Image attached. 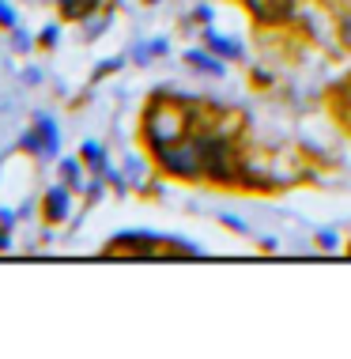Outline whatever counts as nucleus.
<instances>
[{
    "instance_id": "7ed1b4c3",
    "label": "nucleus",
    "mask_w": 351,
    "mask_h": 359,
    "mask_svg": "<svg viewBox=\"0 0 351 359\" xmlns=\"http://www.w3.org/2000/svg\"><path fill=\"white\" fill-rule=\"evenodd\" d=\"M170 238H159L151 231H125V235H113L106 242L102 254L106 257H159V250L167 246Z\"/></svg>"
},
{
    "instance_id": "2eb2a0df",
    "label": "nucleus",
    "mask_w": 351,
    "mask_h": 359,
    "mask_svg": "<svg viewBox=\"0 0 351 359\" xmlns=\"http://www.w3.org/2000/svg\"><path fill=\"white\" fill-rule=\"evenodd\" d=\"M121 65H125V57H110V61H102L99 69H95V80H106V76H110V72H117Z\"/></svg>"
},
{
    "instance_id": "f8f14e48",
    "label": "nucleus",
    "mask_w": 351,
    "mask_h": 359,
    "mask_svg": "<svg viewBox=\"0 0 351 359\" xmlns=\"http://www.w3.org/2000/svg\"><path fill=\"white\" fill-rule=\"evenodd\" d=\"M19 83H23V87H42L46 76H42L38 65H23V69H19Z\"/></svg>"
},
{
    "instance_id": "423d86ee",
    "label": "nucleus",
    "mask_w": 351,
    "mask_h": 359,
    "mask_svg": "<svg viewBox=\"0 0 351 359\" xmlns=\"http://www.w3.org/2000/svg\"><path fill=\"white\" fill-rule=\"evenodd\" d=\"M113 23V12H110V8H99V12H91V15H87L83 19V23H76V27H80V34H83V42H95V38H99L102 31H106V27H110Z\"/></svg>"
},
{
    "instance_id": "f3484780",
    "label": "nucleus",
    "mask_w": 351,
    "mask_h": 359,
    "mask_svg": "<svg viewBox=\"0 0 351 359\" xmlns=\"http://www.w3.org/2000/svg\"><path fill=\"white\" fill-rule=\"evenodd\" d=\"M12 250V227H0V254Z\"/></svg>"
},
{
    "instance_id": "4468645a",
    "label": "nucleus",
    "mask_w": 351,
    "mask_h": 359,
    "mask_svg": "<svg viewBox=\"0 0 351 359\" xmlns=\"http://www.w3.org/2000/svg\"><path fill=\"white\" fill-rule=\"evenodd\" d=\"M12 27H19V15H15L12 0H0V31H12Z\"/></svg>"
},
{
    "instance_id": "f03ea898",
    "label": "nucleus",
    "mask_w": 351,
    "mask_h": 359,
    "mask_svg": "<svg viewBox=\"0 0 351 359\" xmlns=\"http://www.w3.org/2000/svg\"><path fill=\"white\" fill-rule=\"evenodd\" d=\"M19 151L34 155V159H57V151H61V129H57V121L50 114H34L31 118V125L19 137Z\"/></svg>"
},
{
    "instance_id": "1a4fd4ad",
    "label": "nucleus",
    "mask_w": 351,
    "mask_h": 359,
    "mask_svg": "<svg viewBox=\"0 0 351 359\" xmlns=\"http://www.w3.org/2000/svg\"><path fill=\"white\" fill-rule=\"evenodd\" d=\"M34 42H38V50H57V46H61V23H46L42 31L34 34Z\"/></svg>"
},
{
    "instance_id": "6e6552de",
    "label": "nucleus",
    "mask_w": 351,
    "mask_h": 359,
    "mask_svg": "<svg viewBox=\"0 0 351 359\" xmlns=\"http://www.w3.org/2000/svg\"><path fill=\"white\" fill-rule=\"evenodd\" d=\"M83 159H80V155H76V159H61V163H57V182H64V186L68 189H83Z\"/></svg>"
},
{
    "instance_id": "a211bd4d",
    "label": "nucleus",
    "mask_w": 351,
    "mask_h": 359,
    "mask_svg": "<svg viewBox=\"0 0 351 359\" xmlns=\"http://www.w3.org/2000/svg\"><path fill=\"white\" fill-rule=\"evenodd\" d=\"M144 4H155V0H144Z\"/></svg>"
},
{
    "instance_id": "9b49d317",
    "label": "nucleus",
    "mask_w": 351,
    "mask_h": 359,
    "mask_svg": "<svg viewBox=\"0 0 351 359\" xmlns=\"http://www.w3.org/2000/svg\"><path fill=\"white\" fill-rule=\"evenodd\" d=\"M204 42H208V50H216V53H227V57H242V50L230 42V38H219L216 31H204Z\"/></svg>"
},
{
    "instance_id": "f257e3e1",
    "label": "nucleus",
    "mask_w": 351,
    "mask_h": 359,
    "mask_svg": "<svg viewBox=\"0 0 351 359\" xmlns=\"http://www.w3.org/2000/svg\"><path fill=\"white\" fill-rule=\"evenodd\" d=\"M185 133H189V118H185V110H181L178 102L155 99L148 106V114H144V140L151 144V151L185 140Z\"/></svg>"
},
{
    "instance_id": "ddd939ff",
    "label": "nucleus",
    "mask_w": 351,
    "mask_h": 359,
    "mask_svg": "<svg viewBox=\"0 0 351 359\" xmlns=\"http://www.w3.org/2000/svg\"><path fill=\"white\" fill-rule=\"evenodd\" d=\"M185 61L197 65V69H204V72H212V76H219V72H223V69H219V61H212V57H204V53H197V50L185 53Z\"/></svg>"
},
{
    "instance_id": "dca6fc26",
    "label": "nucleus",
    "mask_w": 351,
    "mask_h": 359,
    "mask_svg": "<svg viewBox=\"0 0 351 359\" xmlns=\"http://www.w3.org/2000/svg\"><path fill=\"white\" fill-rule=\"evenodd\" d=\"M19 219H23V216H19V208H0V227H12L15 231Z\"/></svg>"
},
{
    "instance_id": "0eeeda50",
    "label": "nucleus",
    "mask_w": 351,
    "mask_h": 359,
    "mask_svg": "<svg viewBox=\"0 0 351 359\" xmlns=\"http://www.w3.org/2000/svg\"><path fill=\"white\" fill-rule=\"evenodd\" d=\"M80 159H83V167L91 170V174H106V167H110L106 148H102L99 140H83V144H80Z\"/></svg>"
},
{
    "instance_id": "20e7f679",
    "label": "nucleus",
    "mask_w": 351,
    "mask_h": 359,
    "mask_svg": "<svg viewBox=\"0 0 351 359\" xmlns=\"http://www.w3.org/2000/svg\"><path fill=\"white\" fill-rule=\"evenodd\" d=\"M42 223L46 227H61V223L72 216V189L64 186V182H57V186H50L42 193Z\"/></svg>"
},
{
    "instance_id": "39448f33",
    "label": "nucleus",
    "mask_w": 351,
    "mask_h": 359,
    "mask_svg": "<svg viewBox=\"0 0 351 359\" xmlns=\"http://www.w3.org/2000/svg\"><path fill=\"white\" fill-rule=\"evenodd\" d=\"M106 0H57V15L61 23H83L91 12H99Z\"/></svg>"
},
{
    "instance_id": "9d476101",
    "label": "nucleus",
    "mask_w": 351,
    "mask_h": 359,
    "mask_svg": "<svg viewBox=\"0 0 351 359\" xmlns=\"http://www.w3.org/2000/svg\"><path fill=\"white\" fill-rule=\"evenodd\" d=\"M8 34H12V53H19V57H27V53H31L34 50V34L31 31H23V27H12V31H8Z\"/></svg>"
}]
</instances>
